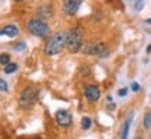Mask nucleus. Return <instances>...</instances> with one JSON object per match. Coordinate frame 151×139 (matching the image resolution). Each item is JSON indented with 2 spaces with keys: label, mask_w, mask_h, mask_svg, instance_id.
Masks as SVG:
<instances>
[{
  "label": "nucleus",
  "mask_w": 151,
  "mask_h": 139,
  "mask_svg": "<svg viewBox=\"0 0 151 139\" xmlns=\"http://www.w3.org/2000/svg\"><path fill=\"white\" fill-rule=\"evenodd\" d=\"M66 46H67V32H56L46 40L43 52L46 56H56L62 53Z\"/></svg>",
  "instance_id": "1"
},
{
  "label": "nucleus",
  "mask_w": 151,
  "mask_h": 139,
  "mask_svg": "<svg viewBox=\"0 0 151 139\" xmlns=\"http://www.w3.org/2000/svg\"><path fill=\"white\" fill-rule=\"evenodd\" d=\"M83 29L81 28H71L67 32V50L70 53H78L83 48Z\"/></svg>",
  "instance_id": "2"
},
{
  "label": "nucleus",
  "mask_w": 151,
  "mask_h": 139,
  "mask_svg": "<svg viewBox=\"0 0 151 139\" xmlns=\"http://www.w3.org/2000/svg\"><path fill=\"white\" fill-rule=\"evenodd\" d=\"M27 29L31 35H34L37 38H46L50 33V28H49V25L42 18L29 20L27 24Z\"/></svg>",
  "instance_id": "3"
},
{
  "label": "nucleus",
  "mask_w": 151,
  "mask_h": 139,
  "mask_svg": "<svg viewBox=\"0 0 151 139\" xmlns=\"http://www.w3.org/2000/svg\"><path fill=\"white\" fill-rule=\"evenodd\" d=\"M38 102V91L34 86H27L24 88L21 92V95L18 97V104L21 109L28 110L31 107L35 106V103Z\"/></svg>",
  "instance_id": "4"
},
{
  "label": "nucleus",
  "mask_w": 151,
  "mask_h": 139,
  "mask_svg": "<svg viewBox=\"0 0 151 139\" xmlns=\"http://www.w3.org/2000/svg\"><path fill=\"white\" fill-rule=\"evenodd\" d=\"M81 3H83V0H63L62 10H63V13H65L66 16L73 17L78 13Z\"/></svg>",
  "instance_id": "5"
},
{
  "label": "nucleus",
  "mask_w": 151,
  "mask_h": 139,
  "mask_svg": "<svg viewBox=\"0 0 151 139\" xmlns=\"http://www.w3.org/2000/svg\"><path fill=\"white\" fill-rule=\"evenodd\" d=\"M55 120H56V124L62 128H67L73 124V117L67 110H58L55 114Z\"/></svg>",
  "instance_id": "6"
},
{
  "label": "nucleus",
  "mask_w": 151,
  "mask_h": 139,
  "mask_svg": "<svg viewBox=\"0 0 151 139\" xmlns=\"http://www.w3.org/2000/svg\"><path fill=\"white\" fill-rule=\"evenodd\" d=\"M84 96L88 102H97L98 99L101 97V89L97 85H87L84 86Z\"/></svg>",
  "instance_id": "7"
},
{
  "label": "nucleus",
  "mask_w": 151,
  "mask_h": 139,
  "mask_svg": "<svg viewBox=\"0 0 151 139\" xmlns=\"http://www.w3.org/2000/svg\"><path fill=\"white\" fill-rule=\"evenodd\" d=\"M92 56H98L99 59H106L109 56V50L105 43H97L94 45V50H92Z\"/></svg>",
  "instance_id": "8"
},
{
  "label": "nucleus",
  "mask_w": 151,
  "mask_h": 139,
  "mask_svg": "<svg viewBox=\"0 0 151 139\" xmlns=\"http://www.w3.org/2000/svg\"><path fill=\"white\" fill-rule=\"evenodd\" d=\"M38 17L39 18H42V20H48L50 17L53 16V9H52V6L50 4H43L41 6L39 9H38Z\"/></svg>",
  "instance_id": "9"
},
{
  "label": "nucleus",
  "mask_w": 151,
  "mask_h": 139,
  "mask_svg": "<svg viewBox=\"0 0 151 139\" xmlns=\"http://www.w3.org/2000/svg\"><path fill=\"white\" fill-rule=\"evenodd\" d=\"M0 35H3V36H7V38H16L18 35V28L16 25H13V24H9V25H6L1 31H0Z\"/></svg>",
  "instance_id": "10"
},
{
  "label": "nucleus",
  "mask_w": 151,
  "mask_h": 139,
  "mask_svg": "<svg viewBox=\"0 0 151 139\" xmlns=\"http://www.w3.org/2000/svg\"><path fill=\"white\" fill-rule=\"evenodd\" d=\"M132 121H133V113H130L127 118L124 120V124H123V129H122V134H120V138L126 139L129 136V129H130V125H132Z\"/></svg>",
  "instance_id": "11"
},
{
  "label": "nucleus",
  "mask_w": 151,
  "mask_h": 139,
  "mask_svg": "<svg viewBox=\"0 0 151 139\" xmlns=\"http://www.w3.org/2000/svg\"><path fill=\"white\" fill-rule=\"evenodd\" d=\"M17 70H18V64L17 63H9V64H6L4 65V74H14Z\"/></svg>",
  "instance_id": "12"
},
{
  "label": "nucleus",
  "mask_w": 151,
  "mask_h": 139,
  "mask_svg": "<svg viewBox=\"0 0 151 139\" xmlns=\"http://www.w3.org/2000/svg\"><path fill=\"white\" fill-rule=\"evenodd\" d=\"M92 127V120L90 117H83L81 118V128L84 131H88V129Z\"/></svg>",
  "instance_id": "13"
},
{
  "label": "nucleus",
  "mask_w": 151,
  "mask_h": 139,
  "mask_svg": "<svg viewBox=\"0 0 151 139\" xmlns=\"http://www.w3.org/2000/svg\"><path fill=\"white\" fill-rule=\"evenodd\" d=\"M143 124H144V128H146V129H150L151 128V113L150 111H147L146 114H144Z\"/></svg>",
  "instance_id": "14"
},
{
  "label": "nucleus",
  "mask_w": 151,
  "mask_h": 139,
  "mask_svg": "<svg viewBox=\"0 0 151 139\" xmlns=\"http://www.w3.org/2000/svg\"><path fill=\"white\" fill-rule=\"evenodd\" d=\"M10 60H11V57H10V54L9 53H1L0 54V64L1 65L9 64V63H10Z\"/></svg>",
  "instance_id": "15"
},
{
  "label": "nucleus",
  "mask_w": 151,
  "mask_h": 139,
  "mask_svg": "<svg viewBox=\"0 0 151 139\" xmlns=\"http://www.w3.org/2000/svg\"><path fill=\"white\" fill-rule=\"evenodd\" d=\"M143 7H144V1H143V0H136L134 10L136 11H141V10H143Z\"/></svg>",
  "instance_id": "16"
},
{
  "label": "nucleus",
  "mask_w": 151,
  "mask_h": 139,
  "mask_svg": "<svg viewBox=\"0 0 151 139\" xmlns=\"http://www.w3.org/2000/svg\"><path fill=\"white\" fill-rule=\"evenodd\" d=\"M0 91L9 92V85H7V82H6L4 79H1V78H0Z\"/></svg>",
  "instance_id": "17"
},
{
  "label": "nucleus",
  "mask_w": 151,
  "mask_h": 139,
  "mask_svg": "<svg viewBox=\"0 0 151 139\" xmlns=\"http://www.w3.org/2000/svg\"><path fill=\"white\" fill-rule=\"evenodd\" d=\"M14 49H16L17 52H24V50H25V43H24V42L17 43L16 46H14Z\"/></svg>",
  "instance_id": "18"
},
{
  "label": "nucleus",
  "mask_w": 151,
  "mask_h": 139,
  "mask_svg": "<svg viewBox=\"0 0 151 139\" xmlns=\"http://www.w3.org/2000/svg\"><path fill=\"white\" fill-rule=\"evenodd\" d=\"M127 91H129V89H127V88H122V89H119V92H118V95L119 96H126V95H127Z\"/></svg>",
  "instance_id": "19"
},
{
  "label": "nucleus",
  "mask_w": 151,
  "mask_h": 139,
  "mask_svg": "<svg viewBox=\"0 0 151 139\" xmlns=\"http://www.w3.org/2000/svg\"><path fill=\"white\" fill-rule=\"evenodd\" d=\"M132 91L133 92H139L140 91V85L137 82H132Z\"/></svg>",
  "instance_id": "20"
},
{
  "label": "nucleus",
  "mask_w": 151,
  "mask_h": 139,
  "mask_svg": "<svg viewBox=\"0 0 151 139\" xmlns=\"http://www.w3.org/2000/svg\"><path fill=\"white\" fill-rule=\"evenodd\" d=\"M115 107H116V106H115V103L111 102V104L108 106V109H109V110H115Z\"/></svg>",
  "instance_id": "21"
},
{
  "label": "nucleus",
  "mask_w": 151,
  "mask_h": 139,
  "mask_svg": "<svg viewBox=\"0 0 151 139\" xmlns=\"http://www.w3.org/2000/svg\"><path fill=\"white\" fill-rule=\"evenodd\" d=\"M147 53H148V54L151 53V45H148V48H147Z\"/></svg>",
  "instance_id": "22"
},
{
  "label": "nucleus",
  "mask_w": 151,
  "mask_h": 139,
  "mask_svg": "<svg viewBox=\"0 0 151 139\" xmlns=\"http://www.w3.org/2000/svg\"><path fill=\"white\" fill-rule=\"evenodd\" d=\"M146 24H148V25H151V18H147V20H146Z\"/></svg>",
  "instance_id": "23"
},
{
  "label": "nucleus",
  "mask_w": 151,
  "mask_h": 139,
  "mask_svg": "<svg viewBox=\"0 0 151 139\" xmlns=\"http://www.w3.org/2000/svg\"><path fill=\"white\" fill-rule=\"evenodd\" d=\"M14 1H17V3H21V1H24V0H14Z\"/></svg>",
  "instance_id": "24"
}]
</instances>
